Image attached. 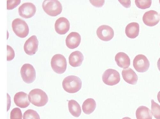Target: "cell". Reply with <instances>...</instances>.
I'll return each mask as SVG.
<instances>
[{
	"instance_id": "34",
	"label": "cell",
	"mask_w": 160,
	"mask_h": 119,
	"mask_svg": "<svg viewBox=\"0 0 160 119\" xmlns=\"http://www.w3.org/2000/svg\"><path fill=\"white\" fill-rule=\"evenodd\" d=\"M159 3H160V1H159Z\"/></svg>"
},
{
	"instance_id": "29",
	"label": "cell",
	"mask_w": 160,
	"mask_h": 119,
	"mask_svg": "<svg viewBox=\"0 0 160 119\" xmlns=\"http://www.w3.org/2000/svg\"><path fill=\"white\" fill-rule=\"evenodd\" d=\"M92 4L96 7H101L104 4V1H90Z\"/></svg>"
},
{
	"instance_id": "3",
	"label": "cell",
	"mask_w": 160,
	"mask_h": 119,
	"mask_svg": "<svg viewBox=\"0 0 160 119\" xmlns=\"http://www.w3.org/2000/svg\"><path fill=\"white\" fill-rule=\"evenodd\" d=\"M42 7L47 14L52 17L60 15L62 9V4L57 0H45L43 2Z\"/></svg>"
},
{
	"instance_id": "12",
	"label": "cell",
	"mask_w": 160,
	"mask_h": 119,
	"mask_svg": "<svg viewBox=\"0 0 160 119\" xmlns=\"http://www.w3.org/2000/svg\"><path fill=\"white\" fill-rule=\"evenodd\" d=\"M142 20L144 23L150 27H152L157 25L160 21L158 13L154 11L151 10L145 13Z\"/></svg>"
},
{
	"instance_id": "33",
	"label": "cell",
	"mask_w": 160,
	"mask_h": 119,
	"mask_svg": "<svg viewBox=\"0 0 160 119\" xmlns=\"http://www.w3.org/2000/svg\"><path fill=\"white\" fill-rule=\"evenodd\" d=\"M122 119H131V118L128 117H126L123 118Z\"/></svg>"
},
{
	"instance_id": "16",
	"label": "cell",
	"mask_w": 160,
	"mask_h": 119,
	"mask_svg": "<svg viewBox=\"0 0 160 119\" xmlns=\"http://www.w3.org/2000/svg\"><path fill=\"white\" fill-rule=\"evenodd\" d=\"M115 60L118 66L123 69L128 68L130 65L129 56L123 52H119L116 55Z\"/></svg>"
},
{
	"instance_id": "32",
	"label": "cell",
	"mask_w": 160,
	"mask_h": 119,
	"mask_svg": "<svg viewBox=\"0 0 160 119\" xmlns=\"http://www.w3.org/2000/svg\"><path fill=\"white\" fill-rule=\"evenodd\" d=\"M157 98L158 102L160 103V91L158 92V94Z\"/></svg>"
},
{
	"instance_id": "18",
	"label": "cell",
	"mask_w": 160,
	"mask_h": 119,
	"mask_svg": "<svg viewBox=\"0 0 160 119\" xmlns=\"http://www.w3.org/2000/svg\"><path fill=\"white\" fill-rule=\"evenodd\" d=\"M69 62L70 65L73 67L81 66L84 60V56L81 52L76 51L72 53L70 55Z\"/></svg>"
},
{
	"instance_id": "31",
	"label": "cell",
	"mask_w": 160,
	"mask_h": 119,
	"mask_svg": "<svg viewBox=\"0 0 160 119\" xmlns=\"http://www.w3.org/2000/svg\"><path fill=\"white\" fill-rule=\"evenodd\" d=\"M158 67L160 71V58L158 59L157 63Z\"/></svg>"
},
{
	"instance_id": "20",
	"label": "cell",
	"mask_w": 160,
	"mask_h": 119,
	"mask_svg": "<svg viewBox=\"0 0 160 119\" xmlns=\"http://www.w3.org/2000/svg\"><path fill=\"white\" fill-rule=\"evenodd\" d=\"M96 106V102L94 99L88 98L84 102L82 106V110L85 114L89 115L94 112Z\"/></svg>"
},
{
	"instance_id": "6",
	"label": "cell",
	"mask_w": 160,
	"mask_h": 119,
	"mask_svg": "<svg viewBox=\"0 0 160 119\" xmlns=\"http://www.w3.org/2000/svg\"><path fill=\"white\" fill-rule=\"evenodd\" d=\"M20 73L23 81L27 84L33 83L36 78V73L33 66L29 64H25L22 67Z\"/></svg>"
},
{
	"instance_id": "17",
	"label": "cell",
	"mask_w": 160,
	"mask_h": 119,
	"mask_svg": "<svg viewBox=\"0 0 160 119\" xmlns=\"http://www.w3.org/2000/svg\"><path fill=\"white\" fill-rule=\"evenodd\" d=\"M122 74L124 80L128 84L132 85L137 84L138 77L135 71L131 68L123 70Z\"/></svg>"
},
{
	"instance_id": "14",
	"label": "cell",
	"mask_w": 160,
	"mask_h": 119,
	"mask_svg": "<svg viewBox=\"0 0 160 119\" xmlns=\"http://www.w3.org/2000/svg\"><path fill=\"white\" fill-rule=\"evenodd\" d=\"M81 36L78 33L72 32L70 33L66 39V44L70 49H74L78 47L81 42Z\"/></svg>"
},
{
	"instance_id": "10",
	"label": "cell",
	"mask_w": 160,
	"mask_h": 119,
	"mask_svg": "<svg viewBox=\"0 0 160 119\" xmlns=\"http://www.w3.org/2000/svg\"><path fill=\"white\" fill-rule=\"evenodd\" d=\"M36 6L31 3L23 4L19 8L18 12L20 16L25 19L32 18L35 14Z\"/></svg>"
},
{
	"instance_id": "30",
	"label": "cell",
	"mask_w": 160,
	"mask_h": 119,
	"mask_svg": "<svg viewBox=\"0 0 160 119\" xmlns=\"http://www.w3.org/2000/svg\"><path fill=\"white\" fill-rule=\"evenodd\" d=\"M124 7L126 8H129L130 7L131 2L130 1H118Z\"/></svg>"
},
{
	"instance_id": "35",
	"label": "cell",
	"mask_w": 160,
	"mask_h": 119,
	"mask_svg": "<svg viewBox=\"0 0 160 119\" xmlns=\"http://www.w3.org/2000/svg\"></svg>"
},
{
	"instance_id": "11",
	"label": "cell",
	"mask_w": 160,
	"mask_h": 119,
	"mask_svg": "<svg viewBox=\"0 0 160 119\" xmlns=\"http://www.w3.org/2000/svg\"><path fill=\"white\" fill-rule=\"evenodd\" d=\"M38 39L35 35L31 37L26 41L24 46L25 53L30 56L35 54L38 49Z\"/></svg>"
},
{
	"instance_id": "7",
	"label": "cell",
	"mask_w": 160,
	"mask_h": 119,
	"mask_svg": "<svg viewBox=\"0 0 160 119\" xmlns=\"http://www.w3.org/2000/svg\"><path fill=\"white\" fill-rule=\"evenodd\" d=\"M102 80L105 84L113 86L118 84L121 80L119 73L117 70L109 69L106 70L102 76Z\"/></svg>"
},
{
	"instance_id": "27",
	"label": "cell",
	"mask_w": 160,
	"mask_h": 119,
	"mask_svg": "<svg viewBox=\"0 0 160 119\" xmlns=\"http://www.w3.org/2000/svg\"><path fill=\"white\" fill-rule=\"evenodd\" d=\"M21 3V0H9L7 1V9L12 10L16 8Z\"/></svg>"
},
{
	"instance_id": "24",
	"label": "cell",
	"mask_w": 160,
	"mask_h": 119,
	"mask_svg": "<svg viewBox=\"0 0 160 119\" xmlns=\"http://www.w3.org/2000/svg\"><path fill=\"white\" fill-rule=\"evenodd\" d=\"M135 4L139 8L144 9L148 8L151 6L152 1L150 0H136Z\"/></svg>"
},
{
	"instance_id": "5",
	"label": "cell",
	"mask_w": 160,
	"mask_h": 119,
	"mask_svg": "<svg viewBox=\"0 0 160 119\" xmlns=\"http://www.w3.org/2000/svg\"><path fill=\"white\" fill-rule=\"evenodd\" d=\"M12 27L13 31L20 38H25L29 34V29L28 24L21 19L17 18L13 20Z\"/></svg>"
},
{
	"instance_id": "28",
	"label": "cell",
	"mask_w": 160,
	"mask_h": 119,
	"mask_svg": "<svg viewBox=\"0 0 160 119\" xmlns=\"http://www.w3.org/2000/svg\"><path fill=\"white\" fill-rule=\"evenodd\" d=\"M7 60L10 61L14 59L15 57V53L14 49L10 46L7 45Z\"/></svg>"
},
{
	"instance_id": "13",
	"label": "cell",
	"mask_w": 160,
	"mask_h": 119,
	"mask_svg": "<svg viewBox=\"0 0 160 119\" xmlns=\"http://www.w3.org/2000/svg\"><path fill=\"white\" fill-rule=\"evenodd\" d=\"M70 26V23L67 19L61 17L56 22L55 25V30L59 34H65L69 30Z\"/></svg>"
},
{
	"instance_id": "4",
	"label": "cell",
	"mask_w": 160,
	"mask_h": 119,
	"mask_svg": "<svg viewBox=\"0 0 160 119\" xmlns=\"http://www.w3.org/2000/svg\"><path fill=\"white\" fill-rule=\"evenodd\" d=\"M51 64L53 70L59 74L64 73L67 66V62L65 57L62 55L57 54L52 58Z\"/></svg>"
},
{
	"instance_id": "21",
	"label": "cell",
	"mask_w": 160,
	"mask_h": 119,
	"mask_svg": "<svg viewBox=\"0 0 160 119\" xmlns=\"http://www.w3.org/2000/svg\"><path fill=\"white\" fill-rule=\"evenodd\" d=\"M137 119H152V115L151 110L148 107L141 106L136 111Z\"/></svg>"
},
{
	"instance_id": "22",
	"label": "cell",
	"mask_w": 160,
	"mask_h": 119,
	"mask_svg": "<svg viewBox=\"0 0 160 119\" xmlns=\"http://www.w3.org/2000/svg\"><path fill=\"white\" fill-rule=\"evenodd\" d=\"M68 108L70 113L74 116L78 117L81 115L82 113L81 107L76 101L72 100L69 101Z\"/></svg>"
},
{
	"instance_id": "26",
	"label": "cell",
	"mask_w": 160,
	"mask_h": 119,
	"mask_svg": "<svg viewBox=\"0 0 160 119\" xmlns=\"http://www.w3.org/2000/svg\"><path fill=\"white\" fill-rule=\"evenodd\" d=\"M22 113L21 110L18 108L13 109L10 113V119H22Z\"/></svg>"
},
{
	"instance_id": "23",
	"label": "cell",
	"mask_w": 160,
	"mask_h": 119,
	"mask_svg": "<svg viewBox=\"0 0 160 119\" xmlns=\"http://www.w3.org/2000/svg\"><path fill=\"white\" fill-rule=\"evenodd\" d=\"M151 111L153 115L156 119H160V106L153 100H151Z\"/></svg>"
},
{
	"instance_id": "1",
	"label": "cell",
	"mask_w": 160,
	"mask_h": 119,
	"mask_svg": "<svg viewBox=\"0 0 160 119\" xmlns=\"http://www.w3.org/2000/svg\"><path fill=\"white\" fill-rule=\"evenodd\" d=\"M82 82L81 79L75 75L66 77L63 81L62 87L64 90L69 93H76L82 88Z\"/></svg>"
},
{
	"instance_id": "2",
	"label": "cell",
	"mask_w": 160,
	"mask_h": 119,
	"mask_svg": "<svg viewBox=\"0 0 160 119\" xmlns=\"http://www.w3.org/2000/svg\"><path fill=\"white\" fill-rule=\"evenodd\" d=\"M30 102L37 107L44 106L48 101L47 95L43 90L35 89L32 90L28 96Z\"/></svg>"
},
{
	"instance_id": "9",
	"label": "cell",
	"mask_w": 160,
	"mask_h": 119,
	"mask_svg": "<svg viewBox=\"0 0 160 119\" xmlns=\"http://www.w3.org/2000/svg\"><path fill=\"white\" fill-rule=\"evenodd\" d=\"M97 34L101 40L105 42L111 40L114 36L112 28L110 26L105 25L100 26L97 30Z\"/></svg>"
},
{
	"instance_id": "8",
	"label": "cell",
	"mask_w": 160,
	"mask_h": 119,
	"mask_svg": "<svg viewBox=\"0 0 160 119\" xmlns=\"http://www.w3.org/2000/svg\"><path fill=\"white\" fill-rule=\"evenodd\" d=\"M133 65L137 71L144 73L148 70L150 63L148 59L145 56L140 54L135 57L133 60Z\"/></svg>"
},
{
	"instance_id": "25",
	"label": "cell",
	"mask_w": 160,
	"mask_h": 119,
	"mask_svg": "<svg viewBox=\"0 0 160 119\" xmlns=\"http://www.w3.org/2000/svg\"><path fill=\"white\" fill-rule=\"evenodd\" d=\"M23 119H40V117L36 111L30 109L24 112Z\"/></svg>"
},
{
	"instance_id": "19",
	"label": "cell",
	"mask_w": 160,
	"mask_h": 119,
	"mask_svg": "<svg viewBox=\"0 0 160 119\" xmlns=\"http://www.w3.org/2000/svg\"><path fill=\"white\" fill-rule=\"evenodd\" d=\"M139 25L136 22H132L128 24L125 29V33L128 37L131 39H134L139 34Z\"/></svg>"
},
{
	"instance_id": "15",
	"label": "cell",
	"mask_w": 160,
	"mask_h": 119,
	"mask_svg": "<svg viewBox=\"0 0 160 119\" xmlns=\"http://www.w3.org/2000/svg\"><path fill=\"white\" fill-rule=\"evenodd\" d=\"M14 101L18 106L22 108L28 107L30 104L28 94L22 91L18 92L15 95Z\"/></svg>"
}]
</instances>
